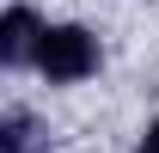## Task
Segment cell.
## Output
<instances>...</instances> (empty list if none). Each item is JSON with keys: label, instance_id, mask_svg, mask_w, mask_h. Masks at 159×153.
<instances>
[{"label": "cell", "instance_id": "1", "mask_svg": "<svg viewBox=\"0 0 159 153\" xmlns=\"http://www.w3.org/2000/svg\"><path fill=\"white\" fill-rule=\"evenodd\" d=\"M37 74L49 86H80V80L98 74V37L86 25H49L37 49Z\"/></svg>", "mask_w": 159, "mask_h": 153}, {"label": "cell", "instance_id": "2", "mask_svg": "<svg viewBox=\"0 0 159 153\" xmlns=\"http://www.w3.org/2000/svg\"><path fill=\"white\" fill-rule=\"evenodd\" d=\"M43 31H49V25H43L31 6H6V19H0V61H6V67H25V61H37Z\"/></svg>", "mask_w": 159, "mask_h": 153}, {"label": "cell", "instance_id": "3", "mask_svg": "<svg viewBox=\"0 0 159 153\" xmlns=\"http://www.w3.org/2000/svg\"><path fill=\"white\" fill-rule=\"evenodd\" d=\"M37 116H31V110H6V116H0V153H37L43 147V141H37Z\"/></svg>", "mask_w": 159, "mask_h": 153}, {"label": "cell", "instance_id": "4", "mask_svg": "<svg viewBox=\"0 0 159 153\" xmlns=\"http://www.w3.org/2000/svg\"><path fill=\"white\" fill-rule=\"evenodd\" d=\"M135 153H159V123H147V135H141V147Z\"/></svg>", "mask_w": 159, "mask_h": 153}]
</instances>
